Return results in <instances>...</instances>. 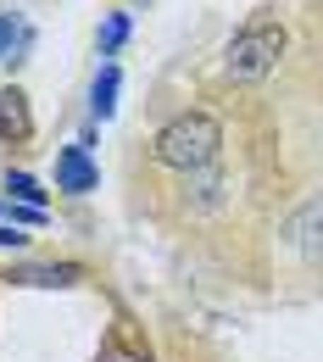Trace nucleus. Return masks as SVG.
Instances as JSON below:
<instances>
[{
  "instance_id": "nucleus-1",
  "label": "nucleus",
  "mask_w": 323,
  "mask_h": 362,
  "mask_svg": "<svg viewBox=\"0 0 323 362\" xmlns=\"http://www.w3.org/2000/svg\"><path fill=\"white\" fill-rule=\"evenodd\" d=\"M223 151V129L212 112H179L173 123H162L151 139V162L156 168H173V173H201L212 168Z\"/></svg>"
},
{
  "instance_id": "nucleus-2",
  "label": "nucleus",
  "mask_w": 323,
  "mask_h": 362,
  "mask_svg": "<svg viewBox=\"0 0 323 362\" xmlns=\"http://www.w3.org/2000/svg\"><path fill=\"white\" fill-rule=\"evenodd\" d=\"M278 56H284V23H251V28H240L229 40L223 73L234 84H257V78H268L278 67Z\"/></svg>"
},
{
  "instance_id": "nucleus-3",
  "label": "nucleus",
  "mask_w": 323,
  "mask_h": 362,
  "mask_svg": "<svg viewBox=\"0 0 323 362\" xmlns=\"http://www.w3.org/2000/svg\"><path fill=\"white\" fill-rule=\"evenodd\" d=\"M284 245H290L295 257H307V262H318V257H323V195H312L307 206L290 212V223H284Z\"/></svg>"
},
{
  "instance_id": "nucleus-4",
  "label": "nucleus",
  "mask_w": 323,
  "mask_h": 362,
  "mask_svg": "<svg viewBox=\"0 0 323 362\" xmlns=\"http://www.w3.org/2000/svg\"><path fill=\"white\" fill-rule=\"evenodd\" d=\"M229 201V173L212 162V168H201V173H184V206L189 212H218Z\"/></svg>"
},
{
  "instance_id": "nucleus-5",
  "label": "nucleus",
  "mask_w": 323,
  "mask_h": 362,
  "mask_svg": "<svg viewBox=\"0 0 323 362\" xmlns=\"http://www.w3.org/2000/svg\"><path fill=\"white\" fill-rule=\"evenodd\" d=\"M0 139L6 145H28L34 139V117H28V95L0 90Z\"/></svg>"
},
{
  "instance_id": "nucleus-6",
  "label": "nucleus",
  "mask_w": 323,
  "mask_h": 362,
  "mask_svg": "<svg viewBox=\"0 0 323 362\" xmlns=\"http://www.w3.org/2000/svg\"><path fill=\"white\" fill-rule=\"evenodd\" d=\"M95 162L84 156V145H67L61 156H56V189H73V195H84V189H95Z\"/></svg>"
},
{
  "instance_id": "nucleus-7",
  "label": "nucleus",
  "mask_w": 323,
  "mask_h": 362,
  "mask_svg": "<svg viewBox=\"0 0 323 362\" xmlns=\"http://www.w3.org/2000/svg\"><path fill=\"white\" fill-rule=\"evenodd\" d=\"M117 84H123V73L106 62L100 78H95V90H90V112H95V117H112V106H117Z\"/></svg>"
},
{
  "instance_id": "nucleus-8",
  "label": "nucleus",
  "mask_w": 323,
  "mask_h": 362,
  "mask_svg": "<svg viewBox=\"0 0 323 362\" xmlns=\"http://www.w3.org/2000/svg\"><path fill=\"white\" fill-rule=\"evenodd\" d=\"M6 189H11V201H23V206H45V189L28 179V173H6Z\"/></svg>"
},
{
  "instance_id": "nucleus-9",
  "label": "nucleus",
  "mask_w": 323,
  "mask_h": 362,
  "mask_svg": "<svg viewBox=\"0 0 323 362\" xmlns=\"http://www.w3.org/2000/svg\"><path fill=\"white\" fill-rule=\"evenodd\" d=\"M123 34H129V17H123V11L106 17V28H100V56H112V50L123 45Z\"/></svg>"
},
{
  "instance_id": "nucleus-10",
  "label": "nucleus",
  "mask_w": 323,
  "mask_h": 362,
  "mask_svg": "<svg viewBox=\"0 0 323 362\" xmlns=\"http://www.w3.org/2000/svg\"><path fill=\"white\" fill-rule=\"evenodd\" d=\"M23 40H28V28H23L11 11H0V56H6L11 45H23Z\"/></svg>"
},
{
  "instance_id": "nucleus-11",
  "label": "nucleus",
  "mask_w": 323,
  "mask_h": 362,
  "mask_svg": "<svg viewBox=\"0 0 323 362\" xmlns=\"http://www.w3.org/2000/svg\"><path fill=\"white\" fill-rule=\"evenodd\" d=\"M0 245H23V234L17 228H0Z\"/></svg>"
}]
</instances>
